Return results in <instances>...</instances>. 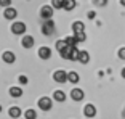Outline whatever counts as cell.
<instances>
[{"label": "cell", "instance_id": "1", "mask_svg": "<svg viewBox=\"0 0 125 119\" xmlns=\"http://www.w3.org/2000/svg\"><path fill=\"white\" fill-rule=\"evenodd\" d=\"M42 32H43L45 36H52V34L55 32V23H53L52 19H45V23L42 24Z\"/></svg>", "mask_w": 125, "mask_h": 119}, {"label": "cell", "instance_id": "2", "mask_svg": "<svg viewBox=\"0 0 125 119\" xmlns=\"http://www.w3.org/2000/svg\"><path fill=\"white\" fill-rule=\"evenodd\" d=\"M24 31H26V24L24 23H15L11 26V32L13 34H24Z\"/></svg>", "mask_w": 125, "mask_h": 119}, {"label": "cell", "instance_id": "3", "mask_svg": "<svg viewBox=\"0 0 125 119\" xmlns=\"http://www.w3.org/2000/svg\"><path fill=\"white\" fill-rule=\"evenodd\" d=\"M39 106H40V109H43V111H48V109L52 108V100L47 98V97L40 98V100H39Z\"/></svg>", "mask_w": 125, "mask_h": 119}, {"label": "cell", "instance_id": "4", "mask_svg": "<svg viewBox=\"0 0 125 119\" xmlns=\"http://www.w3.org/2000/svg\"><path fill=\"white\" fill-rule=\"evenodd\" d=\"M40 16L43 19H52V16H53V8L52 7H42Z\"/></svg>", "mask_w": 125, "mask_h": 119}, {"label": "cell", "instance_id": "5", "mask_svg": "<svg viewBox=\"0 0 125 119\" xmlns=\"http://www.w3.org/2000/svg\"><path fill=\"white\" fill-rule=\"evenodd\" d=\"M53 79H55L56 82H59V84H62V82L67 81V74L64 71H56L55 74H53Z\"/></svg>", "mask_w": 125, "mask_h": 119}, {"label": "cell", "instance_id": "6", "mask_svg": "<svg viewBox=\"0 0 125 119\" xmlns=\"http://www.w3.org/2000/svg\"><path fill=\"white\" fill-rule=\"evenodd\" d=\"M39 56H40L42 60H48L52 56V50L48 48V47H40V48H39Z\"/></svg>", "mask_w": 125, "mask_h": 119}, {"label": "cell", "instance_id": "7", "mask_svg": "<svg viewBox=\"0 0 125 119\" xmlns=\"http://www.w3.org/2000/svg\"><path fill=\"white\" fill-rule=\"evenodd\" d=\"M83 113H85L87 118H93V116L96 114V108L93 106V105H87V106L83 108Z\"/></svg>", "mask_w": 125, "mask_h": 119}, {"label": "cell", "instance_id": "8", "mask_svg": "<svg viewBox=\"0 0 125 119\" xmlns=\"http://www.w3.org/2000/svg\"><path fill=\"white\" fill-rule=\"evenodd\" d=\"M71 97H72V100H75V101H80L82 98H83V92H82L80 89H74L72 92H71Z\"/></svg>", "mask_w": 125, "mask_h": 119}, {"label": "cell", "instance_id": "9", "mask_svg": "<svg viewBox=\"0 0 125 119\" xmlns=\"http://www.w3.org/2000/svg\"><path fill=\"white\" fill-rule=\"evenodd\" d=\"M16 15H18V13H16V10H15V8H10V7H7V10H5V13H3V16L7 19L16 18Z\"/></svg>", "mask_w": 125, "mask_h": 119}, {"label": "cell", "instance_id": "10", "mask_svg": "<svg viewBox=\"0 0 125 119\" xmlns=\"http://www.w3.org/2000/svg\"><path fill=\"white\" fill-rule=\"evenodd\" d=\"M34 45V37H31V36H26V37L22 39V47L24 48H31Z\"/></svg>", "mask_w": 125, "mask_h": 119}, {"label": "cell", "instance_id": "11", "mask_svg": "<svg viewBox=\"0 0 125 119\" xmlns=\"http://www.w3.org/2000/svg\"><path fill=\"white\" fill-rule=\"evenodd\" d=\"M72 29H74V32H82V31L85 29V24L82 21H75L72 24Z\"/></svg>", "mask_w": 125, "mask_h": 119}, {"label": "cell", "instance_id": "12", "mask_svg": "<svg viewBox=\"0 0 125 119\" xmlns=\"http://www.w3.org/2000/svg\"><path fill=\"white\" fill-rule=\"evenodd\" d=\"M15 60H16V56L13 55L11 52H5L3 53V61H5V63H13Z\"/></svg>", "mask_w": 125, "mask_h": 119}, {"label": "cell", "instance_id": "13", "mask_svg": "<svg viewBox=\"0 0 125 119\" xmlns=\"http://www.w3.org/2000/svg\"><path fill=\"white\" fill-rule=\"evenodd\" d=\"M79 61H80V63H83V64H87L90 61V55L87 52H80V55H79Z\"/></svg>", "mask_w": 125, "mask_h": 119}, {"label": "cell", "instance_id": "14", "mask_svg": "<svg viewBox=\"0 0 125 119\" xmlns=\"http://www.w3.org/2000/svg\"><path fill=\"white\" fill-rule=\"evenodd\" d=\"M67 81L72 82V84H77V82H79V74H77V72H74V71H72V72H67Z\"/></svg>", "mask_w": 125, "mask_h": 119}, {"label": "cell", "instance_id": "15", "mask_svg": "<svg viewBox=\"0 0 125 119\" xmlns=\"http://www.w3.org/2000/svg\"><path fill=\"white\" fill-rule=\"evenodd\" d=\"M8 113H10L11 118L18 119V118H19V114H21V109H19L18 106H13V108H10V111H8Z\"/></svg>", "mask_w": 125, "mask_h": 119}, {"label": "cell", "instance_id": "16", "mask_svg": "<svg viewBox=\"0 0 125 119\" xmlns=\"http://www.w3.org/2000/svg\"><path fill=\"white\" fill-rule=\"evenodd\" d=\"M10 95H11V97H21L22 90L19 89V87H11V89H10Z\"/></svg>", "mask_w": 125, "mask_h": 119}, {"label": "cell", "instance_id": "17", "mask_svg": "<svg viewBox=\"0 0 125 119\" xmlns=\"http://www.w3.org/2000/svg\"><path fill=\"white\" fill-rule=\"evenodd\" d=\"M53 97H55L56 101H64V100H66V95H64V92H61V90H56Z\"/></svg>", "mask_w": 125, "mask_h": 119}, {"label": "cell", "instance_id": "18", "mask_svg": "<svg viewBox=\"0 0 125 119\" xmlns=\"http://www.w3.org/2000/svg\"><path fill=\"white\" fill-rule=\"evenodd\" d=\"M75 8V0H64V10H74Z\"/></svg>", "mask_w": 125, "mask_h": 119}, {"label": "cell", "instance_id": "19", "mask_svg": "<svg viewBox=\"0 0 125 119\" xmlns=\"http://www.w3.org/2000/svg\"><path fill=\"white\" fill-rule=\"evenodd\" d=\"M52 5H53V8H56V10L64 8V0H52Z\"/></svg>", "mask_w": 125, "mask_h": 119}, {"label": "cell", "instance_id": "20", "mask_svg": "<svg viewBox=\"0 0 125 119\" xmlns=\"http://www.w3.org/2000/svg\"><path fill=\"white\" fill-rule=\"evenodd\" d=\"M64 40H66V44L71 45V47H75V45H77V42H79L77 39H75V36H74V37H66Z\"/></svg>", "mask_w": 125, "mask_h": 119}, {"label": "cell", "instance_id": "21", "mask_svg": "<svg viewBox=\"0 0 125 119\" xmlns=\"http://www.w3.org/2000/svg\"><path fill=\"white\" fill-rule=\"evenodd\" d=\"M66 47H67L66 40H58V42H56V48H58V52H61V50H64Z\"/></svg>", "mask_w": 125, "mask_h": 119}, {"label": "cell", "instance_id": "22", "mask_svg": "<svg viewBox=\"0 0 125 119\" xmlns=\"http://www.w3.org/2000/svg\"><path fill=\"white\" fill-rule=\"evenodd\" d=\"M24 116H26V119H35V111L34 109H27L26 113H24Z\"/></svg>", "mask_w": 125, "mask_h": 119}, {"label": "cell", "instance_id": "23", "mask_svg": "<svg viewBox=\"0 0 125 119\" xmlns=\"http://www.w3.org/2000/svg\"><path fill=\"white\" fill-rule=\"evenodd\" d=\"M75 39H77L79 42H83L85 40V32L82 31V32H75Z\"/></svg>", "mask_w": 125, "mask_h": 119}, {"label": "cell", "instance_id": "24", "mask_svg": "<svg viewBox=\"0 0 125 119\" xmlns=\"http://www.w3.org/2000/svg\"><path fill=\"white\" fill-rule=\"evenodd\" d=\"M11 0H0V7H10Z\"/></svg>", "mask_w": 125, "mask_h": 119}, {"label": "cell", "instance_id": "25", "mask_svg": "<svg viewBox=\"0 0 125 119\" xmlns=\"http://www.w3.org/2000/svg\"><path fill=\"white\" fill-rule=\"evenodd\" d=\"M18 81H19V84H27V77L26 76H19Z\"/></svg>", "mask_w": 125, "mask_h": 119}, {"label": "cell", "instance_id": "26", "mask_svg": "<svg viewBox=\"0 0 125 119\" xmlns=\"http://www.w3.org/2000/svg\"><path fill=\"white\" fill-rule=\"evenodd\" d=\"M119 58L125 60V48H120V50H119Z\"/></svg>", "mask_w": 125, "mask_h": 119}, {"label": "cell", "instance_id": "27", "mask_svg": "<svg viewBox=\"0 0 125 119\" xmlns=\"http://www.w3.org/2000/svg\"><path fill=\"white\" fill-rule=\"evenodd\" d=\"M88 18H90V19L95 18V13H93V11H90V13H88Z\"/></svg>", "mask_w": 125, "mask_h": 119}, {"label": "cell", "instance_id": "28", "mask_svg": "<svg viewBox=\"0 0 125 119\" xmlns=\"http://www.w3.org/2000/svg\"><path fill=\"white\" fill-rule=\"evenodd\" d=\"M122 77L125 79V68H124V69H122Z\"/></svg>", "mask_w": 125, "mask_h": 119}, {"label": "cell", "instance_id": "29", "mask_svg": "<svg viewBox=\"0 0 125 119\" xmlns=\"http://www.w3.org/2000/svg\"><path fill=\"white\" fill-rule=\"evenodd\" d=\"M120 3H122V5H124V7H125V0H120Z\"/></svg>", "mask_w": 125, "mask_h": 119}]
</instances>
